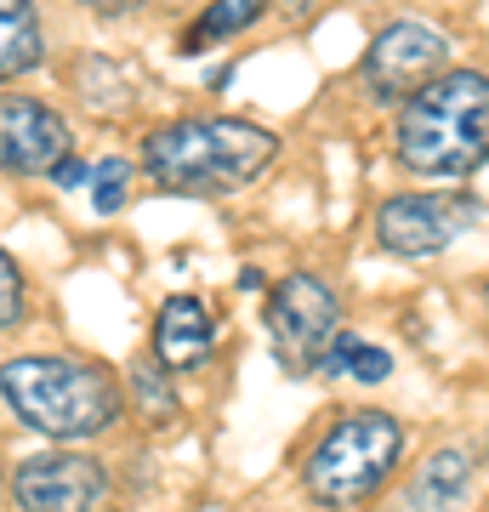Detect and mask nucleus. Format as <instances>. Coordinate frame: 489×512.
<instances>
[{"instance_id":"nucleus-1","label":"nucleus","mask_w":489,"mask_h":512,"mask_svg":"<svg viewBox=\"0 0 489 512\" xmlns=\"http://www.w3.org/2000/svg\"><path fill=\"white\" fill-rule=\"evenodd\" d=\"M137 160H143L148 183L160 188V194L222 200V194L251 188L279 160V131L256 126V120H234V114L171 120V126L148 131Z\"/></svg>"},{"instance_id":"nucleus-2","label":"nucleus","mask_w":489,"mask_h":512,"mask_svg":"<svg viewBox=\"0 0 489 512\" xmlns=\"http://www.w3.org/2000/svg\"><path fill=\"white\" fill-rule=\"evenodd\" d=\"M0 399L40 439H97L126 410L120 376L97 359H80V353L0 359Z\"/></svg>"},{"instance_id":"nucleus-3","label":"nucleus","mask_w":489,"mask_h":512,"mask_svg":"<svg viewBox=\"0 0 489 512\" xmlns=\"http://www.w3.org/2000/svg\"><path fill=\"white\" fill-rule=\"evenodd\" d=\"M393 154L410 177H478L489 154V80L444 69L399 103Z\"/></svg>"},{"instance_id":"nucleus-4","label":"nucleus","mask_w":489,"mask_h":512,"mask_svg":"<svg viewBox=\"0 0 489 512\" xmlns=\"http://www.w3.org/2000/svg\"><path fill=\"white\" fill-rule=\"evenodd\" d=\"M404 461V421L387 410H347L302 461V495L325 512L370 507Z\"/></svg>"},{"instance_id":"nucleus-5","label":"nucleus","mask_w":489,"mask_h":512,"mask_svg":"<svg viewBox=\"0 0 489 512\" xmlns=\"http://www.w3.org/2000/svg\"><path fill=\"white\" fill-rule=\"evenodd\" d=\"M262 325H268L279 376L308 382L313 370H319V353L330 348V336L342 330V296L330 291L319 274L296 268V274H285L268 291V302H262Z\"/></svg>"},{"instance_id":"nucleus-6","label":"nucleus","mask_w":489,"mask_h":512,"mask_svg":"<svg viewBox=\"0 0 489 512\" xmlns=\"http://www.w3.org/2000/svg\"><path fill=\"white\" fill-rule=\"evenodd\" d=\"M478 217H484V200L467 188H410L376 205V245L404 262L444 256L455 239L478 228Z\"/></svg>"},{"instance_id":"nucleus-7","label":"nucleus","mask_w":489,"mask_h":512,"mask_svg":"<svg viewBox=\"0 0 489 512\" xmlns=\"http://www.w3.org/2000/svg\"><path fill=\"white\" fill-rule=\"evenodd\" d=\"M450 63V35L438 23H421V18H393L381 23L376 40L364 46V92L370 103H404L410 92H421L427 80H438Z\"/></svg>"},{"instance_id":"nucleus-8","label":"nucleus","mask_w":489,"mask_h":512,"mask_svg":"<svg viewBox=\"0 0 489 512\" xmlns=\"http://www.w3.org/2000/svg\"><path fill=\"white\" fill-rule=\"evenodd\" d=\"M109 490V467L80 450H46V456L18 461V473H12L18 512H103Z\"/></svg>"},{"instance_id":"nucleus-9","label":"nucleus","mask_w":489,"mask_h":512,"mask_svg":"<svg viewBox=\"0 0 489 512\" xmlns=\"http://www.w3.org/2000/svg\"><path fill=\"white\" fill-rule=\"evenodd\" d=\"M74 131L69 120L29 92L0 97V171H23V177H46L57 160H69Z\"/></svg>"},{"instance_id":"nucleus-10","label":"nucleus","mask_w":489,"mask_h":512,"mask_svg":"<svg viewBox=\"0 0 489 512\" xmlns=\"http://www.w3.org/2000/svg\"><path fill=\"white\" fill-rule=\"evenodd\" d=\"M478 490V450L444 444L404 478V490L387 501V512H461Z\"/></svg>"},{"instance_id":"nucleus-11","label":"nucleus","mask_w":489,"mask_h":512,"mask_svg":"<svg viewBox=\"0 0 489 512\" xmlns=\"http://www.w3.org/2000/svg\"><path fill=\"white\" fill-rule=\"evenodd\" d=\"M211 353H217V319H211V308L188 291L165 296L160 313H154V353L148 359L165 376H182V370H200Z\"/></svg>"},{"instance_id":"nucleus-12","label":"nucleus","mask_w":489,"mask_h":512,"mask_svg":"<svg viewBox=\"0 0 489 512\" xmlns=\"http://www.w3.org/2000/svg\"><path fill=\"white\" fill-rule=\"evenodd\" d=\"M46 63V23L35 0H0V86Z\"/></svg>"},{"instance_id":"nucleus-13","label":"nucleus","mask_w":489,"mask_h":512,"mask_svg":"<svg viewBox=\"0 0 489 512\" xmlns=\"http://www.w3.org/2000/svg\"><path fill=\"white\" fill-rule=\"evenodd\" d=\"M262 12H268V0H211L200 18L182 29L177 52L200 57V52H211V46H222V40H239L251 23H262Z\"/></svg>"},{"instance_id":"nucleus-14","label":"nucleus","mask_w":489,"mask_h":512,"mask_svg":"<svg viewBox=\"0 0 489 512\" xmlns=\"http://www.w3.org/2000/svg\"><path fill=\"white\" fill-rule=\"evenodd\" d=\"M313 376L376 387V382L393 376V353L376 348V342H364V336H353V330H336V336H330V348L319 353V370H313Z\"/></svg>"},{"instance_id":"nucleus-15","label":"nucleus","mask_w":489,"mask_h":512,"mask_svg":"<svg viewBox=\"0 0 489 512\" xmlns=\"http://www.w3.org/2000/svg\"><path fill=\"white\" fill-rule=\"evenodd\" d=\"M126 387H131V404H137L148 421H177V387H171V376H165L148 353L143 359H131Z\"/></svg>"},{"instance_id":"nucleus-16","label":"nucleus","mask_w":489,"mask_h":512,"mask_svg":"<svg viewBox=\"0 0 489 512\" xmlns=\"http://www.w3.org/2000/svg\"><path fill=\"white\" fill-rule=\"evenodd\" d=\"M86 183H91V205H97V217L126 211V200H131V160L109 154L103 165H86Z\"/></svg>"},{"instance_id":"nucleus-17","label":"nucleus","mask_w":489,"mask_h":512,"mask_svg":"<svg viewBox=\"0 0 489 512\" xmlns=\"http://www.w3.org/2000/svg\"><path fill=\"white\" fill-rule=\"evenodd\" d=\"M29 319V285H23V268L0 251V330H12Z\"/></svg>"},{"instance_id":"nucleus-18","label":"nucleus","mask_w":489,"mask_h":512,"mask_svg":"<svg viewBox=\"0 0 489 512\" xmlns=\"http://www.w3.org/2000/svg\"><path fill=\"white\" fill-rule=\"evenodd\" d=\"M46 177H52L57 188H86V165H80V160L69 154V160H57L52 171H46Z\"/></svg>"},{"instance_id":"nucleus-19","label":"nucleus","mask_w":489,"mask_h":512,"mask_svg":"<svg viewBox=\"0 0 489 512\" xmlns=\"http://www.w3.org/2000/svg\"><path fill=\"white\" fill-rule=\"evenodd\" d=\"M74 6H86V12H103V18H120V12H137L148 0H74Z\"/></svg>"},{"instance_id":"nucleus-20","label":"nucleus","mask_w":489,"mask_h":512,"mask_svg":"<svg viewBox=\"0 0 489 512\" xmlns=\"http://www.w3.org/2000/svg\"><path fill=\"white\" fill-rule=\"evenodd\" d=\"M239 291H262V268H245L239 274Z\"/></svg>"},{"instance_id":"nucleus-21","label":"nucleus","mask_w":489,"mask_h":512,"mask_svg":"<svg viewBox=\"0 0 489 512\" xmlns=\"http://www.w3.org/2000/svg\"><path fill=\"white\" fill-rule=\"evenodd\" d=\"M0 484H6V478H0Z\"/></svg>"}]
</instances>
